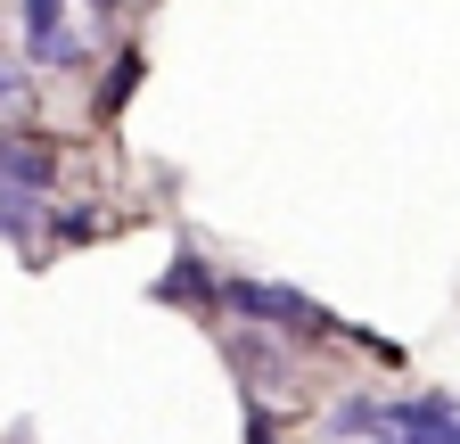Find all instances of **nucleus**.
I'll return each instance as SVG.
<instances>
[{"mask_svg": "<svg viewBox=\"0 0 460 444\" xmlns=\"http://www.w3.org/2000/svg\"><path fill=\"white\" fill-rule=\"evenodd\" d=\"M58 173H49V156L41 148H25V140H0V190H25V198H41Z\"/></svg>", "mask_w": 460, "mask_h": 444, "instance_id": "obj_4", "label": "nucleus"}, {"mask_svg": "<svg viewBox=\"0 0 460 444\" xmlns=\"http://www.w3.org/2000/svg\"><path fill=\"white\" fill-rule=\"evenodd\" d=\"M25 99H33V91H25V75L0 58V116H25Z\"/></svg>", "mask_w": 460, "mask_h": 444, "instance_id": "obj_5", "label": "nucleus"}, {"mask_svg": "<svg viewBox=\"0 0 460 444\" xmlns=\"http://www.w3.org/2000/svg\"><path fill=\"white\" fill-rule=\"evenodd\" d=\"M230 305H239V313H263V321H279V329H329L321 305L288 297V289H263V280H230Z\"/></svg>", "mask_w": 460, "mask_h": 444, "instance_id": "obj_1", "label": "nucleus"}, {"mask_svg": "<svg viewBox=\"0 0 460 444\" xmlns=\"http://www.w3.org/2000/svg\"><path fill=\"white\" fill-rule=\"evenodd\" d=\"M25 41H33L41 67H75L83 58V41L66 33V0H25Z\"/></svg>", "mask_w": 460, "mask_h": 444, "instance_id": "obj_3", "label": "nucleus"}, {"mask_svg": "<svg viewBox=\"0 0 460 444\" xmlns=\"http://www.w3.org/2000/svg\"><path fill=\"white\" fill-rule=\"evenodd\" d=\"M386 428H394V444H460V412H452L444 395L394 404V412H386Z\"/></svg>", "mask_w": 460, "mask_h": 444, "instance_id": "obj_2", "label": "nucleus"}]
</instances>
